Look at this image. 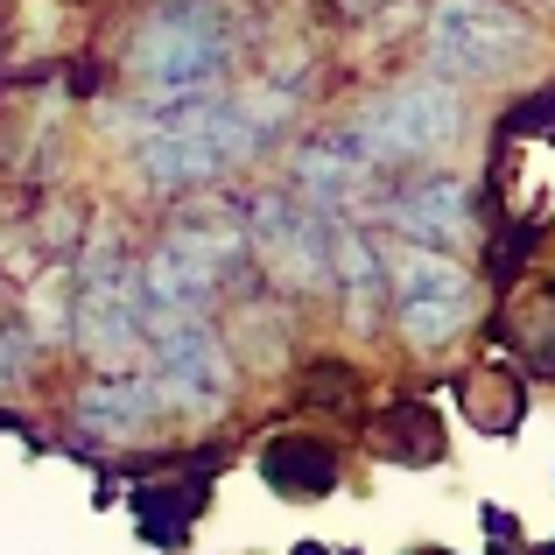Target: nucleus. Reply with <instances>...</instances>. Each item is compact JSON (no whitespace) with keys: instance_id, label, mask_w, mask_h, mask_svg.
I'll use <instances>...</instances> for the list:
<instances>
[{"instance_id":"obj_1","label":"nucleus","mask_w":555,"mask_h":555,"mask_svg":"<svg viewBox=\"0 0 555 555\" xmlns=\"http://www.w3.org/2000/svg\"><path fill=\"white\" fill-rule=\"evenodd\" d=\"M225 56H232L225 8H211V0H155L149 22L134 28L127 70H134L149 92H211Z\"/></svg>"},{"instance_id":"obj_2","label":"nucleus","mask_w":555,"mask_h":555,"mask_svg":"<svg viewBox=\"0 0 555 555\" xmlns=\"http://www.w3.org/2000/svg\"><path fill=\"white\" fill-rule=\"evenodd\" d=\"M464 134V99L443 78H408L393 92H379L352 120V149L366 163H422V155L450 149Z\"/></svg>"},{"instance_id":"obj_3","label":"nucleus","mask_w":555,"mask_h":555,"mask_svg":"<svg viewBox=\"0 0 555 555\" xmlns=\"http://www.w3.org/2000/svg\"><path fill=\"white\" fill-rule=\"evenodd\" d=\"M422 36H429V56L457 78H506L534 50V28L506 0H436Z\"/></svg>"},{"instance_id":"obj_4","label":"nucleus","mask_w":555,"mask_h":555,"mask_svg":"<svg viewBox=\"0 0 555 555\" xmlns=\"http://www.w3.org/2000/svg\"><path fill=\"white\" fill-rule=\"evenodd\" d=\"M149 387L163 408H190V415H211L232 387V359L225 345L211 338L204 317H183V324H163L149 345Z\"/></svg>"},{"instance_id":"obj_5","label":"nucleus","mask_w":555,"mask_h":555,"mask_svg":"<svg viewBox=\"0 0 555 555\" xmlns=\"http://www.w3.org/2000/svg\"><path fill=\"white\" fill-rule=\"evenodd\" d=\"M254 246H260V260H268V274L282 288H324L331 282V232L317 225V218L288 211V204H260Z\"/></svg>"},{"instance_id":"obj_6","label":"nucleus","mask_w":555,"mask_h":555,"mask_svg":"<svg viewBox=\"0 0 555 555\" xmlns=\"http://www.w3.org/2000/svg\"><path fill=\"white\" fill-rule=\"evenodd\" d=\"M155 387H149V373H106V379H92V387L78 393V429L92 436V443H134L141 429H149V415H155Z\"/></svg>"},{"instance_id":"obj_7","label":"nucleus","mask_w":555,"mask_h":555,"mask_svg":"<svg viewBox=\"0 0 555 555\" xmlns=\"http://www.w3.org/2000/svg\"><path fill=\"white\" fill-rule=\"evenodd\" d=\"M393 232H408V240L436 246V240H472V197H464V183H422L408 190V197L387 204Z\"/></svg>"},{"instance_id":"obj_8","label":"nucleus","mask_w":555,"mask_h":555,"mask_svg":"<svg viewBox=\"0 0 555 555\" xmlns=\"http://www.w3.org/2000/svg\"><path fill=\"white\" fill-rule=\"evenodd\" d=\"M163 246H169V254H183L190 268H204L218 282V274L246 254V232H240V218H225V211H183L177 225H169Z\"/></svg>"},{"instance_id":"obj_9","label":"nucleus","mask_w":555,"mask_h":555,"mask_svg":"<svg viewBox=\"0 0 555 555\" xmlns=\"http://www.w3.org/2000/svg\"><path fill=\"white\" fill-rule=\"evenodd\" d=\"M379 274H387V288L393 296H457V288H472L464 282V268L450 254H429L422 240H408V246H387L379 254Z\"/></svg>"},{"instance_id":"obj_10","label":"nucleus","mask_w":555,"mask_h":555,"mask_svg":"<svg viewBox=\"0 0 555 555\" xmlns=\"http://www.w3.org/2000/svg\"><path fill=\"white\" fill-rule=\"evenodd\" d=\"M331 268H345V317L352 331H373L379 317V254L366 246V232H331Z\"/></svg>"},{"instance_id":"obj_11","label":"nucleus","mask_w":555,"mask_h":555,"mask_svg":"<svg viewBox=\"0 0 555 555\" xmlns=\"http://www.w3.org/2000/svg\"><path fill=\"white\" fill-rule=\"evenodd\" d=\"M296 177L317 204H352L359 190H366V155L359 149H302Z\"/></svg>"},{"instance_id":"obj_12","label":"nucleus","mask_w":555,"mask_h":555,"mask_svg":"<svg viewBox=\"0 0 555 555\" xmlns=\"http://www.w3.org/2000/svg\"><path fill=\"white\" fill-rule=\"evenodd\" d=\"M393 324H401L408 345H450L464 324H472V288H457V296H408L401 310H393Z\"/></svg>"},{"instance_id":"obj_13","label":"nucleus","mask_w":555,"mask_h":555,"mask_svg":"<svg viewBox=\"0 0 555 555\" xmlns=\"http://www.w3.org/2000/svg\"><path fill=\"white\" fill-rule=\"evenodd\" d=\"M70 310H78V282L70 274H42L36 282V338L42 345L70 338Z\"/></svg>"},{"instance_id":"obj_14","label":"nucleus","mask_w":555,"mask_h":555,"mask_svg":"<svg viewBox=\"0 0 555 555\" xmlns=\"http://www.w3.org/2000/svg\"><path fill=\"white\" fill-rule=\"evenodd\" d=\"M14 373H22V338H8V331H0V387H8Z\"/></svg>"},{"instance_id":"obj_15","label":"nucleus","mask_w":555,"mask_h":555,"mask_svg":"<svg viewBox=\"0 0 555 555\" xmlns=\"http://www.w3.org/2000/svg\"><path fill=\"white\" fill-rule=\"evenodd\" d=\"M345 8H373V0H345Z\"/></svg>"}]
</instances>
